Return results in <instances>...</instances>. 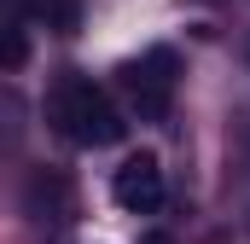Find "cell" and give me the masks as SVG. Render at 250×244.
<instances>
[{"instance_id":"obj_5","label":"cell","mask_w":250,"mask_h":244,"mask_svg":"<svg viewBox=\"0 0 250 244\" xmlns=\"http://www.w3.org/2000/svg\"><path fill=\"white\" fill-rule=\"evenodd\" d=\"M53 18H59L64 29H70V23H76V0H53Z\"/></svg>"},{"instance_id":"obj_4","label":"cell","mask_w":250,"mask_h":244,"mask_svg":"<svg viewBox=\"0 0 250 244\" xmlns=\"http://www.w3.org/2000/svg\"><path fill=\"white\" fill-rule=\"evenodd\" d=\"M23 53H29V35H23V23L12 18V29H6V70H18V64H23Z\"/></svg>"},{"instance_id":"obj_1","label":"cell","mask_w":250,"mask_h":244,"mask_svg":"<svg viewBox=\"0 0 250 244\" xmlns=\"http://www.w3.org/2000/svg\"><path fill=\"white\" fill-rule=\"evenodd\" d=\"M53 117H59V128L76 140V145H117V140H123V111H117L111 93L93 87L87 76H70V81L59 87Z\"/></svg>"},{"instance_id":"obj_2","label":"cell","mask_w":250,"mask_h":244,"mask_svg":"<svg viewBox=\"0 0 250 244\" xmlns=\"http://www.w3.org/2000/svg\"><path fill=\"white\" fill-rule=\"evenodd\" d=\"M123 87H128V105L140 111V122H163L169 99H175V53L151 47L146 59H134L123 70Z\"/></svg>"},{"instance_id":"obj_3","label":"cell","mask_w":250,"mask_h":244,"mask_svg":"<svg viewBox=\"0 0 250 244\" xmlns=\"http://www.w3.org/2000/svg\"><path fill=\"white\" fill-rule=\"evenodd\" d=\"M111 198L123 203L128 215H157L163 209V169H157V157L151 151H134L117 169V181H111Z\"/></svg>"}]
</instances>
